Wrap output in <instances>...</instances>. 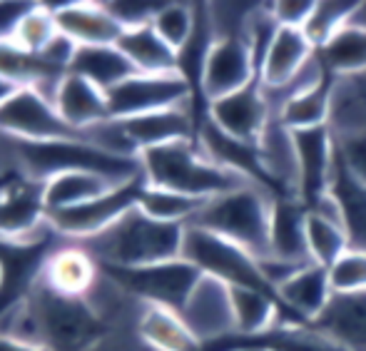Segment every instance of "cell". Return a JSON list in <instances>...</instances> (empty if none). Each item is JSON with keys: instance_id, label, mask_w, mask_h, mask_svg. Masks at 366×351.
I'll return each instance as SVG.
<instances>
[{"instance_id": "obj_40", "label": "cell", "mask_w": 366, "mask_h": 351, "mask_svg": "<svg viewBox=\"0 0 366 351\" xmlns=\"http://www.w3.org/2000/svg\"><path fill=\"white\" fill-rule=\"evenodd\" d=\"M35 3H0V45L13 43L20 20L30 13Z\"/></svg>"}, {"instance_id": "obj_33", "label": "cell", "mask_w": 366, "mask_h": 351, "mask_svg": "<svg viewBox=\"0 0 366 351\" xmlns=\"http://www.w3.org/2000/svg\"><path fill=\"white\" fill-rule=\"evenodd\" d=\"M204 199H194L187 194L169 192V189H159L147 184L145 192L140 197V207L145 214L159 222H174V224H189L199 209L204 207Z\"/></svg>"}, {"instance_id": "obj_5", "label": "cell", "mask_w": 366, "mask_h": 351, "mask_svg": "<svg viewBox=\"0 0 366 351\" xmlns=\"http://www.w3.org/2000/svg\"><path fill=\"white\" fill-rule=\"evenodd\" d=\"M182 257L187 262H192L204 277L224 284V287L252 289V292H262V294H267V297L285 304V299L280 297V292H277V289L272 287V282L267 280L259 257L252 254V252L244 249V247L234 244V242L222 239V237L212 234V232L187 224V229H184ZM294 317H297V314H294Z\"/></svg>"}, {"instance_id": "obj_16", "label": "cell", "mask_w": 366, "mask_h": 351, "mask_svg": "<svg viewBox=\"0 0 366 351\" xmlns=\"http://www.w3.org/2000/svg\"><path fill=\"white\" fill-rule=\"evenodd\" d=\"M257 72H259V53L252 40L242 35L217 38L207 55V70H204V95L209 105L249 85Z\"/></svg>"}, {"instance_id": "obj_1", "label": "cell", "mask_w": 366, "mask_h": 351, "mask_svg": "<svg viewBox=\"0 0 366 351\" xmlns=\"http://www.w3.org/2000/svg\"><path fill=\"white\" fill-rule=\"evenodd\" d=\"M28 319L23 342L48 351H90L105 334V322L85 297H65L38 284L18 309Z\"/></svg>"}, {"instance_id": "obj_18", "label": "cell", "mask_w": 366, "mask_h": 351, "mask_svg": "<svg viewBox=\"0 0 366 351\" xmlns=\"http://www.w3.org/2000/svg\"><path fill=\"white\" fill-rule=\"evenodd\" d=\"M120 137L122 147L140 157V152L152 147H162L169 142L194 140V125L187 107H172V110L149 112V115L127 117V120H112Z\"/></svg>"}, {"instance_id": "obj_43", "label": "cell", "mask_w": 366, "mask_h": 351, "mask_svg": "<svg viewBox=\"0 0 366 351\" xmlns=\"http://www.w3.org/2000/svg\"><path fill=\"white\" fill-rule=\"evenodd\" d=\"M349 25H352V28H359V30H366V3H357Z\"/></svg>"}, {"instance_id": "obj_37", "label": "cell", "mask_w": 366, "mask_h": 351, "mask_svg": "<svg viewBox=\"0 0 366 351\" xmlns=\"http://www.w3.org/2000/svg\"><path fill=\"white\" fill-rule=\"evenodd\" d=\"M329 272L334 292H366V252L349 249Z\"/></svg>"}, {"instance_id": "obj_21", "label": "cell", "mask_w": 366, "mask_h": 351, "mask_svg": "<svg viewBox=\"0 0 366 351\" xmlns=\"http://www.w3.org/2000/svg\"><path fill=\"white\" fill-rule=\"evenodd\" d=\"M307 214L309 209L297 197L269 199V249L267 257L294 265H307Z\"/></svg>"}, {"instance_id": "obj_31", "label": "cell", "mask_w": 366, "mask_h": 351, "mask_svg": "<svg viewBox=\"0 0 366 351\" xmlns=\"http://www.w3.org/2000/svg\"><path fill=\"white\" fill-rule=\"evenodd\" d=\"M314 63L329 70L337 80L366 75V30L347 25L322 50H317Z\"/></svg>"}, {"instance_id": "obj_28", "label": "cell", "mask_w": 366, "mask_h": 351, "mask_svg": "<svg viewBox=\"0 0 366 351\" xmlns=\"http://www.w3.org/2000/svg\"><path fill=\"white\" fill-rule=\"evenodd\" d=\"M142 342L154 351H204V342L189 329L182 314L164 307H145L137 322Z\"/></svg>"}, {"instance_id": "obj_9", "label": "cell", "mask_w": 366, "mask_h": 351, "mask_svg": "<svg viewBox=\"0 0 366 351\" xmlns=\"http://www.w3.org/2000/svg\"><path fill=\"white\" fill-rule=\"evenodd\" d=\"M197 144L202 147V152L207 154L212 162H217L227 172L237 174L242 182H244V179L254 182L257 187H262L269 194V199L297 197V192L269 167L264 147H259V144H252V142L237 140V137L227 135V132L219 130L212 120L204 122V127L199 130Z\"/></svg>"}, {"instance_id": "obj_22", "label": "cell", "mask_w": 366, "mask_h": 351, "mask_svg": "<svg viewBox=\"0 0 366 351\" xmlns=\"http://www.w3.org/2000/svg\"><path fill=\"white\" fill-rule=\"evenodd\" d=\"M53 102L58 107L60 117L82 135L110 120L107 95L97 85H92L90 80L75 75V72H65L63 75V80L55 87Z\"/></svg>"}, {"instance_id": "obj_11", "label": "cell", "mask_w": 366, "mask_h": 351, "mask_svg": "<svg viewBox=\"0 0 366 351\" xmlns=\"http://www.w3.org/2000/svg\"><path fill=\"white\" fill-rule=\"evenodd\" d=\"M297 167V199L307 209H319L327 202L332 184L334 164H337V137L332 125L309 127V130L287 132Z\"/></svg>"}, {"instance_id": "obj_35", "label": "cell", "mask_w": 366, "mask_h": 351, "mask_svg": "<svg viewBox=\"0 0 366 351\" xmlns=\"http://www.w3.org/2000/svg\"><path fill=\"white\" fill-rule=\"evenodd\" d=\"M152 28L172 50H182L194 33L197 23V5H159L152 15Z\"/></svg>"}, {"instance_id": "obj_8", "label": "cell", "mask_w": 366, "mask_h": 351, "mask_svg": "<svg viewBox=\"0 0 366 351\" xmlns=\"http://www.w3.org/2000/svg\"><path fill=\"white\" fill-rule=\"evenodd\" d=\"M53 227L30 239H0V319L18 312L43 277L45 262L55 252Z\"/></svg>"}, {"instance_id": "obj_7", "label": "cell", "mask_w": 366, "mask_h": 351, "mask_svg": "<svg viewBox=\"0 0 366 351\" xmlns=\"http://www.w3.org/2000/svg\"><path fill=\"white\" fill-rule=\"evenodd\" d=\"M100 272L115 282L122 292L142 299L145 307H164L182 314L192 299L194 289L204 275L182 257L172 262H157L145 267H112L100 265Z\"/></svg>"}, {"instance_id": "obj_36", "label": "cell", "mask_w": 366, "mask_h": 351, "mask_svg": "<svg viewBox=\"0 0 366 351\" xmlns=\"http://www.w3.org/2000/svg\"><path fill=\"white\" fill-rule=\"evenodd\" d=\"M357 3H314L312 18L304 25V33L317 50H322L334 35L349 25Z\"/></svg>"}, {"instance_id": "obj_2", "label": "cell", "mask_w": 366, "mask_h": 351, "mask_svg": "<svg viewBox=\"0 0 366 351\" xmlns=\"http://www.w3.org/2000/svg\"><path fill=\"white\" fill-rule=\"evenodd\" d=\"M184 229L187 224L159 222L145 214L140 207L127 212L107 232L85 242V249L97 265L112 267H145L157 262L182 259Z\"/></svg>"}, {"instance_id": "obj_38", "label": "cell", "mask_w": 366, "mask_h": 351, "mask_svg": "<svg viewBox=\"0 0 366 351\" xmlns=\"http://www.w3.org/2000/svg\"><path fill=\"white\" fill-rule=\"evenodd\" d=\"M337 157L354 179L366 184V130H347L337 137Z\"/></svg>"}, {"instance_id": "obj_14", "label": "cell", "mask_w": 366, "mask_h": 351, "mask_svg": "<svg viewBox=\"0 0 366 351\" xmlns=\"http://www.w3.org/2000/svg\"><path fill=\"white\" fill-rule=\"evenodd\" d=\"M209 120L237 140L264 147L267 125H269V92L262 82V70L249 85L222 100H214L209 105Z\"/></svg>"}, {"instance_id": "obj_15", "label": "cell", "mask_w": 366, "mask_h": 351, "mask_svg": "<svg viewBox=\"0 0 366 351\" xmlns=\"http://www.w3.org/2000/svg\"><path fill=\"white\" fill-rule=\"evenodd\" d=\"M45 227V182L28 174H8L0 179V239H30Z\"/></svg>"}, {"instance_id": "obj_12", "label": "cell", "mask_w": 366, "mask_h": 351, "mask_svg": "<svg viewBox=\"0 0 366 351\" xmlns=\"http://www.w3.org/2000/svg\"><path fill=\"white\" fill-rule=\"evenodd\" d=\"M0 130L18 142H50L85 137L60 117L55 102L38 87H20L0 105Z\"/></svg>"}, {"instance_id": "obj_27", "label": "cell", "mask_w": 366, "mask_h": 351, "mask_svg": "<svg viewBox=\"0 0 366 351\" xmlns=\"http://www.w3.org/2000/svg\"><path fill=\"white\" fill-rule=\"evenodd\" d=\"M68 72L90 80L102 92H110L127 77L137 75V68L117 45H85V48H75Z\"/></svg>"}, {"instance_id": "obj_20", "label": "cell", "mask_w": 366, "mask_h": 351, "mask_svg": "<svg viewBox=\"0 0 366 351\" xmlns=\"http://www.w3.org/2000/svg\"><path fill=\"white\" fill-rule=\"evenodd\" d=\"M55 23L63 38H68L75 48L85 45H117L125 28L102 3H75L53 8Z\"/></svg>"}, {"instance_id": "obj_4", "label": "cell", "mask_w": 366, "mask_h": 351, "mask_svg": "<svg viewBox=\"0 0 366 351\" xmlns=\"http://www.w3.org/2000/svg\"><path fill=\"white\" fill-rule=\"evenodd\" d=\"M23 169L28 177L38 182L58 177L68 172H92L102 174L115 182H127L140 177L142 164L140 157H125L115 154L100 144L90 142L87 137H70V140H50V142H18L13 140Z\"/></svg>"}, {"instance_id": "obj_24", "label": "cell", "mask_w": 366, "mask_h": 351, "mask_svg": "<svg viewBox=\"0 0 366 351\" xmlns=\"http://www.w3.org/2000/svg\"><path fill=\"white\" fill-rule=\"evenodd\" d=\"M100 265L85 247H55L45 262L40 284L65 297H87L97 280Z\"/></svg>"}, {"instance_id": "obj_26", "label": "cell", "mask_w": 366, "mask_h": 351, "mask_svg": "<svg viewBox=\"0 0 366 351\" xmlns=\"http://www.w3.org/2000/svg\"><path fill=\"white\" fill-rule=\"evenodd\" d=\"M327 204L349 234L352 249L366 252V184L354 179L337 157L332 184L327 192Z\"/></svg>"}, {"instance_id": "obj_3", "label": "cell", "mask_w": 366, "mask_h": 351, "mask_svg": "<svg viewBox=\"0 0 366 351\" xmlns=\"http://www.w3.org/2000/svg\"><path fill=\"white\" fill-rule=\"evenodd\" d=\"M140 164L147 184L204 202L244 187L237 174L212 162L194 140H179L145 149L140 152Z\"/></svg>"}, {"instance_id": "obj_29", "label": "cell", "mask_w": 366, "mask_h": 351, "mask_svg": "<svg viewBox=\"0 0 366 351\" xmlns=\"http://www.w3.org/2000/svg\"><path fill=\"white\" fill-rule=\"evenodd\" d=\"M117 48L127 55V60L135 65L137 72H145V75L177 72V50H172L154 33L152 23L127 28L117 40Z\"/></svg>"}, {"instance_id": "obj_30", "label": "cell", "mask_w": 366, "mask_h": 351, "mask_svg": "<svg viewBox=\"0 0 366 351\" xmlns=\"http://www.w3.org/2000/svg\"><path fill=\"white\" fill-rule=\"evenodd\" d=\"M307 249L314 265L332 270L349 249V234L337 219V214H327L324 209H309L307 214Z\"/></svg>"}, {"instance_id": "obj_41", "label": "cell", "mask_w": 366, "mask_h": 351, "mask_svg": "<svg viewBox=\"0 0 366 351\" xmlns=\"http://www.w3.org/2000/svg\"><path fill=\"white\" fill-rule=\"evenodd\" d=\"M0 351H48L38 344L23 342L18 337H10V334H0Z\"/></svg>"}, {"instance_id": "obj_42", "label": "cell", "mask_w": 366, "mask_h": 351, "mask_svg": "<svg viewBox=\"0 0 366 351\" xmlns=\"http://www.w3.org/2000/svg\"><path fill=\"white\" fill-rule=\"evenodd\" d=\"M20 87H23V85H18L13 77H8L5 72H0V105H3L5 100H10V97H13Z\"/></svg>"}, {"instance_id": "obj_39", "label": "cell", "mask_w": 366, "mask_h": 351, "mask_svg": "<svg viewBox=\"0 0 366 351\" xmlns=\"http://www.w3.org/2000/svg\"><path fill=\"white\" fill-rule=\"evenodd\" d=\"M312 10H314V3H309V0H280V3L269 5L267 13H269V18L274 20V25H280V28L304 30V25L312 18Z\"/></svg>"}, {"instance_id": "obj_6", "label": "cell", "mask_w": 366, "mask_h": 351, "mask_svg": "<svg viewBox=\"0 0 366 351\" xmlns=\"http://www.w3.org/2000/svg\"><path fill=\"white\" fill-rule=\"evenodd\" d=\"M189 224L234 242L257 257H267L269 249V199L249 184L209 199Z\"/></svg>"}, {"instance_id": "obj_23", "label": "cell", "mask_w": 366, "mask_h": 351, "mask_svg": "<svg viewBox=\"0 0 366 351\" xmlns=\"http://www.w3.org/2000/svg\"><path fill=\"white\" fill-rule=\"evenodd\" d=\"M314 329L349 351H366V292H334Z\"/></svg>"}, {"instance_id": "obj_34", "label": "cell", "mask_w": 366, "mask_h": 351, "mask_svg": "<svg viewBox=\"0 0 366 351\" xmlns=\"http://www.w3.org/2000/svg\"><path fill=\"white\" fill-rule=\"evenodd\" d=\"M60 38L58 23H55V13L48 5H33L30 13L20 20L15 38L10 45L30 55H43L55 40Z\"/></svg>"}, {"instance_id": "obj_32", "label": "cell", "mask_w": 366, "mask_h": 351, "mask_svg": "<svg viewBox=\"0 0 366 351\" xmlns=\"http://www.w3.org/2000/svg\"><path fill=\"white\" fill-rule=\"evenodd\" d=\"M115 184H120V182L102 177V174H92V172L58 174V177L45 182V207H48V214L50 212L77 207V204L90 202V199L105 194L107 189H112Z\"/></svg>"}, {"instance_id": "obj_10", "label": "cell", "mask_w": 366, "mask_h": 351, "mask_svg": "<svg viewBox=\"0 0 366 351\" xmlns=\"http://www.w3.org/2000/svg\"><path fill=\"white\" fill-rule=\"evenodd\" d=\"M147 187L145 174L132 177L127 182L115 184L112 189H107L105 194L82 202L77 207L50 212L48 224L53 227L58 234L73 237V239H92V237L107 232L112 224L122 219L127 212H132L140 204V197Z\"/></svg>"}, {"instance_id": "obj_25", "label": "cell", "mask_w": 366, "mask_h": 351, "mask_svg": "<svg viewBox=\"0 0 366 351\" xmlns=\"http://www.w3.org/2000/svg\"><path fill=\"white\" fill-rule=\"evenodd\" d=\"M277 292L285 299L287 307H290L302 322H307L309 327H312L314 319L324 312L329 299L334 297L332 272H329L327 267L309 262V265L299 267L287 282H282L280 287H277Z\"/></svg>"}, {"instance_id": "obj_17", "label": "cell", "mask_w": 366, "mask_h": 351, "mask_svg": "<svg viewBox=\"0 0 366 351\" xmlns=\"http://www.w3.org/2000/svg\"><path fill=\"white\" fill-rule=\"evenodd\" d=\"M204 351H349L314 327L274 324L259 334L227 332L204 342Z\"/></svg>"}, {"instance_id": "obj_13", "label": "cell", "mask_w": 366, "mask_h": 351, "mask_svg": "<svg viewBox=\"0 0 366 351\" xmlns=\"http://www.w3.org/2000/svg\"><path fill=\"white\" fill-rule=\"evenodd\" d=\"M105 95L110 120H127V117L149 115V112L172 110L189 102V90L177 72H167V75L137 72Z\"/></svg>"}, {"instance_id": "obj_19", "label": "cell", "mask_w": 366, "mask_h": 351, "mask_svg": "<svg viewBox=\"0 0 366 351\" xmlns=\"http://www.w3.org/2000/svg\"><path fill=\"white\" fill-rule=\"evenodd\" d=\"M334 92H337V77L317 65L312 80L290 90V95L282 102L280 122L285 132L329 125L334 110Z\"/></svg>"}]
</instances>
